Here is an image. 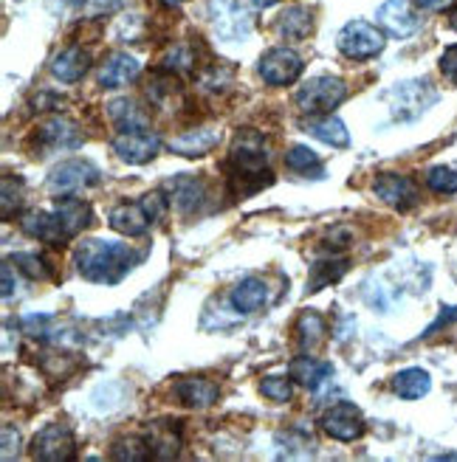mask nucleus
Returning <instances> with one entry per match:
<instances>
[{
    "instance_id": "f257e3e1",
    "label": "nucleus",
    "mask_w": 457,
    "mask_h": 462,
    "mask_svg": "<svg viewBox=\"0 0 457 462\" xmlns=\"http://www.w3.org/2000/svg\"><path fill=\"white\" fill-rule=\"evenodd\" d=\"M77 271L88 282L97 285H117L130 273V268L139 263L130 245L113 243V240H85L77 254Z\"/></svg>"
},
{
    "instance_id": "f03ea898",
    "label": "nucleus",
    "mask_w": 457,
    "mask_h": 462,
    "mask_svg": "<svg viewBox=\"0 0 457 462\" xmlns=\"http://www.w3.org/2000/svg\"><path fill=\"white\" fill-rule=\"evenodd\" d=\"M228 167H232L235 180H255L257 187L268 183V150H266V138L255 130H240L235 135L232 152H228Z\"/></svg>"
},
{
    "instance_id": "7ed1b4c3",
    "label": "nucleus",
    "mask_w": 457,
    "mask_h": 462,
    "mask_svg": "<svg viewBox=\"0 0 457 462\" xmlns=\"http://www.w3.org/2000/svg\"><path fill=\"white\" fill-rule=\"evenodd\" d=\"M387 105L396 122H415L432 105L438 102V90L429 79H404L387 90Z\"/></svg>"
},
{
    "instance_id": "20e7f679",
    "label": "nucleus",
    "mask_w": 457,
    "mask_h": 462,
    "mask_svg": "<svg viewBox=\"0 0 457 462\" xmlns=\"http://www.w3.org/2000/svg\"><path fill=\"white\" fill-rule=\"evenodd\" d=\"M348 97V85L339 77H313L300 90H296V107L305 116H325L336 110Z\"/></svg>"
},
{
    "instance_id": "39448f33",
    "label": "nucleus",
    "mask_w": 457,
    "mask_h": 462,
    "mask_svg": "<svg viewBox=\"0 0 457 462\" xmlns=\"http://www.w3.org/2000/svg\"><path fill=\"white\" fill-rule=\"evenodd\" d=\"M339 51L348 60H373L384 51V34L364 20H350L336 37Z\"/></svg>"
},
{
    "instance_id": "423d86ee",
    "label": "nucleus",
    "mask_w": 457,
    "mask_h": 462,
    "mask_svg": "<svg viewBox=\"0 0 457 462\" xmlns=\"http://www.w3.org/2000/svg\"><path fill=\"white\" fill-rule=\"evenodd\" d=\"M102 178V172L90 164V161L82 158H71V161H62L57 164L49 175V189L54 195H74L82 192L88 187H97Z\"/></svg>"
},
{
    "instance_id": "0eeeda50",
    "label": "nucleus",
    "mask_w": 457,
    "mask_h": 462,
    "mask_svg": "<svg viewBox=\"0 0 457 462\" xmlns=\"http://www.w3.org/2000/svg\"><path fill=\"white\" fill-rule=\"evenodd\" d=\"M32 457L42 459V462H65L77 457V437L74 431L62 426V423H51L45 426L34 440H32Z\"/></svg>"
},
{
    "instance_id": "6e6552de",
    "label": "nucleus",
    "mask_w": 457,
    "mask_h": 462,
    "mask_svg": "<svg viewBox=\"0 0 457 462\" xmlns=\"http://www.w3.org/2000/svg\"><path fill=\"white\" fill-rule=\"evenodd\" d=\"M212 29L220 40L238 42L251 32V14L238 4V0H212Z\"/></svg>"
},
{
    "instance_id": "1a4fd4ad",
    "label": "nucleus",
    "mask_w": 457,
    "mask_h": 462,
    "mask_svg": "<svg viewBox=\"0 0 457 462\" xmlns=\"http://www.w3.org/2000/svg\"><path fill=\"white\" fill-rule=\"evenodd\" d=\"M257 71L268 85H291L303 74V57L285 49V45H280V49H268L257 62Z\"/></svg>"
},
{
    "instance_id": "9d476101",
    "label": "nucleus",
    "mask_w": 457,
    "mask_h": 462,
    "mask_svg": "<svg viewBox=\"0 0 457 462\" xmlns=\"http://www.w3.org/2000/svg\"><path fill=\"white\" fill-rule=\"evenodd\" d=\"M373 192H376V198H381L387 206H393V209H398V212L413 209V206H418V200H421L415 180L406 178V175H396V172L378 175L373 180Z\"/></svg>"
},
{
    "instance_id": "9b49d317",
    "label": "nucleus",
    "mask_w": 457,
    "mask_h": 462,
    "mask_svg": "<svg viewBox=\"0 0 457 462\" xmlns=\"http://www.w3.org/2000/svg\"><path fill=\"white\" fill-rule=\"evenodd\" d=\"M319 426H322V431L331 434L333 440H339V443H353V440H359V437L364 434V418H361V411L353 403H336V406H331L322 414Z\"/></svg>"
},
{
    "instance_id": "f8f14e48",
    "label": "nucleus",
    "mask_w": 457,
    "mask_h": 462,
    "mask_svg": "<svg viewBox=\"0 0 457 462\" xmlns=\"http://www.w3.org/2000/svg\"><path fill=\"white\" fill-rule=\"evenodd\" d=\"M162 150V135L150 130H133V133H119L113 138V152H117L127 164H147Z\"/></svg>"
},
{
    "instance_id": "ddd939ff",
    "label": "nucleus",
    "mask_w": 457,
    "mask_h": 462,
    "mask_svg": "<svg viewBox=\"0 0 457 462\" xmlns=\"http://www.w3.org/2000/svg\"><path fill=\"white\" fill-rule=\"evenodd\" d=\"M376 23L387 34H393L398 40L413 37L421 29V17L409 6V0H387V4H381L376 12Z\"/></svg>"
},
{
    "instance_id": "4468645a",
    "label": "nucleus",
    "mask_w": 457,
    "mask_h": 462,
    "mask_svg": "<svg viewBox=\"0 0 457 462\" xmlns=\"http://www.w3.org/2000/svg\"><path fill=\"white\" fill-rule=\"evenodd\" d=\"M20 228L26 231L32 240H40L45 245H65L68 240H74L68 235V228L62 226L57 212H26L20 220Z\"/></svg>"
},
{
    "instance_id": "2eb2a0df",
    "label": "nucleus",
    "mask_w": 457,
    "mask_h": 462,
    "mask_svg": "<svg viewBox=\"0 0 457 462\" xmlns=\"http://www.w3.org/2000/svg\"><path fill=\"white\" fill-rule=\"evenodd\" d=\"M164 192L170 195V206H175L181 215L201 212L203 200H207V187H203V180H198L192 175H178V178L167 180Z\"/></svg>"
},
{
    "instance_id": "dca6fc26",
    "label": "nucleus",
    "mask_w": 457,
    "mask_h": 462,
    "mask_svg": "<svg viewBox=\"0 0 457 462\" xmlns=\"http://www.w3.org/2000/svg\"><path fill=\"white\" fill-rule=\"evenodd\" d=\"M37 142L45 150H74L82 144V133L74 122L62 119V116H54V119L42 122L37 127Z\"/></svg>"
},
{
    "instance_id": "f3484780",
    "label": "nucleus",
    "mask_w": 457,
    "mask_h": 462,
    "mask_svg": "<svg viewBox=\"0 0 457 462\" xmlns=\"http://www.w3.org/2000/svg\"><path fill=\"white\" fill-rule=\"evenodd\" d=\"M107 220L113 231H119V235H127V237H142L153 226V217L147 215L145 203H119L117 209H110Z\"/></svg>"
},
{
    "instance_id": "a211bd4d",
    "label": "nucleus",
    "mask_w": 457,
    "mask_h": 462,
    "mask_svg": "<svg viewBox=\"0 0 457 462\" xmlns=\"http://www.w3.org/2000/svg\"><path fill=\"white\" fill-rule=\"evenodd\" d=\"M142 65L135 57L130 54H110L102 68H99V85L105 90H117V88H125L127 82H133L135 77H139Z\"/></svg>"
},
{
    "instance_id": "6ab92c4d",
    "label": "nucleus",
    "mask_w": 457,
    "mask_h": 462,
    "mask_svg": "<svg viewBox=\"0 0 457 462\" xmlns=\"http://www.w3.org/2000/svg\"><path fill=\"white\" fill-rule=\"evenodd\" d=\"M288 375H291V381H296V383H303L305 389L316 392L325 381H331V375H333V364H331V361L311 358V356H303V358H294V361H291Z\"/></svg>"
},
{
    "instance_id": "aec40b11",
    "label": "nucleus",
    "mask_w": 457,
    "mask_h": 462,
    "mask_svg": "<svg viewBox=\"0 0 457 462\" xmlns=\"http://www.w3.org/2000/svg\"><path fill=\"white\" fill-rule=\"evenodd\" d=\"M107 116H110V122L117 125L119 133L150 130V116H147V110L139 102H133V99H113L107 105Z\"/></svg>"
},
{
    "instance_id": "412c9836",
    "label": "nucleus",
    "mask_w": 457,
    "mask_h": 462,
    "mask_svg": "<svg viewBox=\"0 0 457 462\" xmlns=\"http://www.w3.org/2000/svg\"><path fill=\"white\" fill-rule=\"evenodd\" d=\"M218 142H220L218 130H192V133H181V135L170 138L167 150L175 155H184V158H201V155H207Z\"/></svg>"
},
{
    "instance_id": "4be33fe9",
    "label": "nucleus",
    "mask_w": 457,
    "mask_h": 462,
    "mask_svg": "<svg viewBox=\"0 0 457 462\" xmlns=\"http://www.w3.org/2000/svg\"><path fill=\"white\" fill-rule=\"evenodd\" d=\"M305 133H311L319 142H325L331 147H348L350 144V133L345 127V122L339 119V116H308V122L303 125Z\"/></svg>"
},
{
    "instance_id": "5701e85b",
    "label": "nucleus",
    "mask_w": 457,
    "mask_h": 462,
    "mask_svg": "<svg viewBox=\"0 0 457 462\" xmlns=\"http://www.w3.org/2000/svg\"><path fill=\"white\" fill-rule=\"evenodd\" d=\"M218 383H212L210 378H184V381H178L175 386V395L178 401L184 403V406H192V409H207L218 401Z\"/></svg>"
},
{
    "instance_id": "b1692460",
    "label": "nucleus",
    "mask_w": 457,
    "mask_h": 462,
    "mask_svg": "<svg viewBox=\"0 0 457 462\" xmlns=\"http://www.w3.org/2000/svg\"><path fill=\"white\" fill-rule=\"evenodd\" d=\"M268 302V288L260 276H246L232 291V305L238 313H257Z\"/></svg>"
},
{
    "instance_id": "393cba45",
    "label": "nucleus",
    "mask_w": 457,
    "mask_h": 462,
    "mask_svg": "<svg viewBox=\"0 0 457 462\" xmlns=\"http://www.w3.org/2000/svg\"><path fill=\"white\" fill-rule=\"evenodd\" d=\"M90 68V54L82 51L79 45H71V49H65L54 57L51 62V74L60 79V82H79Z\"/></svg>"
},
{
    "instance_id": "a878e982",
    "label": "nucleus",
    "mask_w": 457,
    "mask_h": 462,
    "mask_svg": "<svg viewBox=\"0 0 457 462\" xmlns=\"http://www.w3.org/2000/svg\"><path fill=\"white\" fill-rule=\"evenodd\" d=\"M432 386V378L426 369H418V366H409V369H401V373L393 378V392L404 401H421Z\"/></svg>"
},
{
    "instance_id": "bb28decb",
    "label": "nucleus",
    "mask_w": 457,
    "mask_h": 462,
    "mask_svg": "<svg viewBox=\"0 0 457 462\" xmlns=\"http://www.w3.org/2000/svg\"><path fill=\"white\" fill-rule=\"evenodd\" d=\"M277 32L283 40H291V42L305 40L313 32V14L305 6H288L277 20Z\"/></svg>"
},
{
    "instance_id": "cd10ccee",
    "label": "nucleus",
    "mask_w": 457,
    "mask_h": 462,
    "mask_svg": "<svg viewBox=\"0 0 457 462\" xmlns=\"http://www.w3.org/2000/svg\"><path fill=\"white\" fill-rule=\"evenodd\" d=\"M348 265H350L348 257H325V260H316L313 268H311V276H308V291L316 293V291H322V288L339 282L341 276L348 273Z\"/></svg>"
},
{
    "instance_id": "c85d7f7f",
    "label": "nucleus",
    "mask_w": 457,
    "mask_h": 462,
    "mask_svg": "<svg viewBox=\"0 0 457 462\" xmlns=\"http://www.w3.org/2000/svg\"><path fill=\"white\" fill-rule=\"evenodd\" d=\"M147 446H150L153 459H173L181 448V434L170 423H155V426H150Z\"/></svg>"
},
{
    "instance_id": "c756f323",
    "label": "nucleus",
    "mask_w": 457,
    "mask_h": 462,
    "mask_svg": "<svg viewBox=\"0 0 457 462\" xmlns=\"http://www.w3.org/2000/svg\"><path fill=\"white\" fill-rule=\"evenodd\" d=\"M54 212L60 215L62 226L68 228V235H71V237H77L85 226H90V217H94V215H90V206L85 200H77V198H62L54 206Z\"/></svg>"
},
{
    "instance_id": "7c9ffc66",
    "label": "nucleus",
    "mask_w": 457,
    "mask_h": 462,
    "mask_svg": "<svg viewBox=\"0 0 457 462\" xmlns=\"http://www.w3.org/2000/svg\"><path fill=\"white\" fill-rule=\"evenodd\" d=\"M325 333L328 325L316 310H303V316L296 319V341H300L303 350H313L316 344H322Z\"/></svg>"
},
{
    "instance_id": "2f4dec72",
    "label": "nucleus",
    "mask_w": 457,
    "mask_h": 462,
    "mask_svg": "<svg viewBox=\"0 0 457 462\" xmlns=\"http://www.w3.org/2000/svg\"><path fill=\"white\" fill-rule=\"evenodd\" d=\"M285 167L296 175H322V161L308 147V144H294L285 152Z\"/></svg>"
},
{
    "instance_id": "473e14b6",
    "label": "nucleus",
    "mask_w": 457,
    "mask_h": 462,
    "mask_svg": "<svg viewBox=\"0 0 457 462\" xmlns=\"http://www.w3.org/2000/svg\"><path fill=\"white\" fill-rule=\"evenodd\" d=\"M110 457L113 459H127V462H145L150 459V446L147 440H142V437H122V440L113 443L110 448Z\"/></svg>"
},
{
    "instance_id": "72a5a7b5",
    "label": "nucleus",
    "mask_w": 457,
    "mask_h": 462,
    "mask_svg": "<svg viewBox=\"0 0 457 462\" xmlns=\"http://www.w3.org/2000/svg\"><path fill=\"white\" fill-rule=\"evenodd\" d=\"M122 0H60V9L71 14H82V17H97V14L113 12Z\"/></svg>"
},
{
    "instance_id": "f704fd0d",
    "label": "nucleus",
    "mask_w": 457,
    "mask_h": 462,
    "mask_svg": "<svg viewBox=\"0 0 457 462\" xmlns=\"http://www.w3.org/2000/svg\"><path fill=\"white\" fill-rule=\"evenodd\" d=\"M424 180L435 195H454L457 192V172L452 167H443V164L441 167H429Z\"/></svg>"
},
{
    "instance_id": "c9c22d12",
    "label": "nucleus",
    "mask_w": 457,
    "mask_h": 462,
    "mask_svg": "<svg viewBox=\"0 0 457 462\" xmlns=\"http://www.w3.org/2000/svg\"><path fill=\"white\" fill-rule=\"evenodd\" d=\"M162 65H164V71H190V68L195 65V54L187 42H178L164 54Z\"/></svg>"
},
{
    "instance_id": "e433bc0d",
    "label": "nucleus",
    "mask_w": 457,
    "mask_h": 462,
    "mask_svg": "<svg viewBox=\"0 0 457 462\" xmlns=\"http://www.w3.org/2000/svg\"><path fill=\"white\" fill-rule=\"evenodd\" d=\"M23 195H26V189H23V180L6 175V178H4V220H9L14 212H20Z\"/></svg>"
},
{
    "instance_id": "4c0bfd02",
    "label": "nucleus",
    "mask_w": 457,
    "mask_h": 462,
    "mask_svg": "<svg viewBox=\"0 0 457 462\" xmlns=\"http://www.w3.org/2000/svg\"><path fill=\"white\" fill-rule=\"evenodd\" d=\"M12 263L29 276V280H45L49 276V265H45L42 257H37V254H26V251H20L12 257Z\"/></svg>"
},
{
    "instance_id": "58836bf2",
    "label": "nucleus",
    "mask_w": 457,
    "mask_h": 462,
    "mask_svg": "<svg viewBox=\"0 0 457 462\" xmlns=\"http://www.w3.org/2000/svg\"><path fill=\"white\" fill-rule=\"evenodd\" d=\"M260 389H263V395H266L268 401H277V403H285V401H291V395H294V389H291V375H288V378L268 375V378H263Z\"/></svg>"
},
{
    "instance_id": "ea45409f",
    "label": "nucleus",
    "mask_w": 457,
    "mask_h": 462,
    "mask_svg": "<svg viewBox=\"0 0 457 462\" xmlns=\"http://www.w3.org/2000/svg\"><path fill=\"white\" fill-rule=\"evenodd\" d=\"M441 71L449 82L457 85V45H449V49L443 51L441 57Z\"/></svg>"
},
{
    "instance_id": "a19ab883",
    "label": "nucleus",
    "mask_w": 457,
    "mask_h": 462,
    "mask_svg": "<svg viewBox=\"0 0 457 462\" xmlns=\"http://www.w3.org/2000/svg\"><path fill=\"white\" fill-rule=\"evenodd\" d=\"M454 321H457V308H443V310H441V316H438L435 321H432L429 330L424 333V338L435 336V333H438V330H443L446 325H454Z\"/></svg>"
},
{
    "instance_id": "79ce46f5",
    "label": "nucleus",
    "mask_w": 457,
    "mask_h": 462,
    "mask_svg": "<svg viewBox=\"0 0 457 462\" xmlns=\"http://www.w3.org/2000/svg\"><path fill=\"white\" fill-rule=\"evenodd\" d=\"M17 446H20V437H17V431L12 429V426H4V459L9 462L14 454H12V448L17 451Z\"/></svg>"
},
{
    "instance_id": "37998d69",
    "label": "nucleus",
    "mask_w": 457,
    "mask_h": 462,
    "mask_svg": "<svg viewBox=\"0 0 457 462\" xmlns=\"http://www.w3.org/2000/svg\"><path fill=\"white\" fill-rule=\"evenodd\" d=\"M17 293V280L12 273V263H4V299H12Z\"/></svg>"
},
{
    "instance_id": "c03bdc74",
    "label": "nucleus",
    "mask_w": 457,
    "mask_h": 462,
    "mask_svg": "<svg viewBox=\"0 0 457 462\" xmlns=\"http://www.w3.org/2000/svg\"><path fill=\"white\" fill-rule=\"evenodd\" d=\"M415 4L421 9H426V12H446L454 4V0H415Z\"/></svg>"
},
{
    "instance_id": "a18cd8bd",
    "label": "nucleus",
    "mask_w": 457,
    "mask_h": 462,
    "mask_svg": "<svg viewBox=\"0 0 457 462\" xmlns=\"http://www.w3.org/2000/svg\"><path fill=\"white\" fill-rule=\"evenodd\" d=\"M274 4H277V0H251V6H255V9H268Z\"/></svg>"
},
{
    "instance_id": "49530a36",
    "label": "nucleus",
    "mask_w": 457,
    "mask_h": 462,
    "mask_svg": "<svg viewBox=\"0 0 457 462\" xmlns=\"http://www.w3.org/2000/svg\"><path fill=\"white\" fill-rule=\"evenodd\" d=\"M167 6H181V4H187V0H164Z\"/></svg>"
},
{
    "instance_id": "de8ad7c7",
    "label": "nucleus",
    "mask_w": 457,
    "mask_h": 462,
    "mask_svg": "<svg viewBox=\"0 0 457 462\" xmlns=\"http://www.w3.org/2000/svg\"><path fill=\"white\" fill-rule=\"evenodd\" d=\"M452 29H454V32H457V12H454V14H452Z\"/></svg>"
}]
</instances>
